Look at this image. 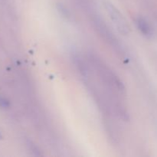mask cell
<instances>
[{
	"label": "cell",
	"mask_w": 157,
	"mask_h": 157,
	"mask_svg": "<svg viewBox=\"0 0 157 157\" xmlns=\"http://www.w3.org/2000/svg\"><path fill=\"white\" fill-rule=\"evenodd\" d=\"M103 5L117 30L121 35H128L130 32V28L124 15L108 0L103 1Z\"/></svg>",
	"instance_id": "6da1fadb"
},
{
	"label": "cell",
	"mask_w": 157,
	"mask_h": 157,
	"mask_svg": "<svg viewBox=\"0 0 157 157\" xmlns=\"http://www.w3.org/2000/svg\"><path fill=\"white\" fill-rule=\"evenodd\" d=\"M136 24L137 29L143 34V35L148 38H153L154 35L153 29L145 18L143 17H138L136 19Z\"/></svg>",
	"instance_id": "7a4b0ae2"
},
{
	"label": "cell",
	"mask_w": 157,
	"mask_h": 157,
	"mask_svg": "<svg viewBox=\"0 0 157 157\" xmlns=\"http://www.w3.org/2000/svg\"><path fill=\"white\" fill-rule=\"evenodd\" d=\"M2 139V136H1V134H0V140Z\"/></svg>",
	"instance_id": "3957f363"
}]
</instances>
